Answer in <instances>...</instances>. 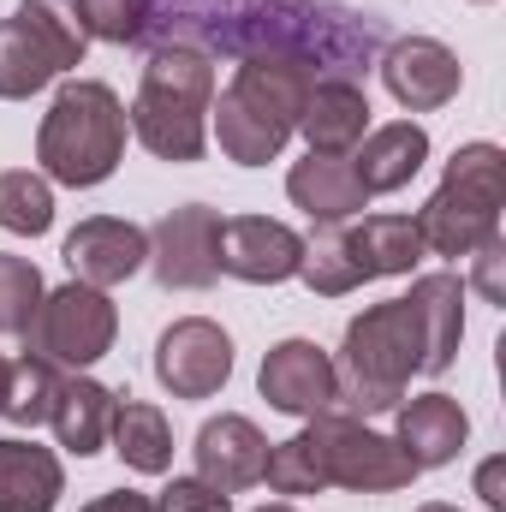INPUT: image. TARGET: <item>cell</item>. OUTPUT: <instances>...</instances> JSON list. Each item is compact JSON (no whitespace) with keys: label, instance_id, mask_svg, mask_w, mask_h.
<instances>
[{"label":"cell","instance_id":"6da1fadb","mask_svg":"<svg viewBox=\"0 0 506 512\" xmlns=\"http://www.w3.org/2000/svg\"><path fill=\"white\" fill-rule=\"evenodd\" d=\"M292 54L316 72L352 78L376 60L381 48V18L370 12H346L334 0H256L245 12L221 18L215 30H203V54Z\"/></svg>","mask_w":506,"mask_h":512},{"label":"cell","instance_id":"44dd1931","mask_svg":"<svg viewBox=\"0 0 506 512\" xmlns=\"http://www.w3.org/2000/svg\"><path fill=\"white\" fill-rule=\"evenodd\" d=\"M114 399H120V393H108L102 382H90L84 370L60 376V387H54V411H48L54 441H60L66 453H78V459L102 453V447H108V423H114Z\"/></svg>","mask_w":506,"mask_h":512},{"label":"cell","instance_id":"277c9868","mask_svg":"<svg viewBox=\"0 0 506 512\" xmlns=\"http://www.w3.org/2000/svg\"><path fill=\"white\" fill-rule=\"evenodd\" d=\"M126 137V102L96 78H72V84H60V96L48 102L42 131H36L42 179L90 191V185L114 179V167L126 161Z\"/></svg>","mask_w":506,"mask_h":512},{"label":"cell","instance_id":"9a60e30c","mask_svg":"<svg viewBox=\"0 0 506 512\" xmlns=\"http://www.w3.org/2000/svg\"><path fill=\"white\" fill-rule=\"evenodd\" d=\"M197 477L209 483V489H221V495H239V489H251L262 483V465H268V435L256 429L251 417H239V411H221V417H209L203 429H197Z\"/></svg>","mask_w":506,"mask_h":512},{"label":"cell","instance_id":"603a6c76","mask_svg":"<svg viewBox=\"0 0 506 512\" xmlns=\"http://www.w3.org/2000/svg\"><path fill=\"white\" fill-rule=\"evenodd\" d=\"M108 447L126 459L137 477H161V471H173V423H167V411L149 405V399H114Z\"/></svg>","mask_w":506,"mask_h":512},{"label":"cell","instance_id":"d6a6232c","mask_svg":"<svg viewBox=\"0 0 506 512\" xmlns=\"http://www.w3.org/2000/svg\"><path fill=\"white\" fill-rule=\"evenodd\" d=\"M161 512H233V495L209 489L203 477H173L161 489Z\"/></svg>","mask_w":506,"mask_h":512},{"label":"cell","instance_id":"e575fe53","mask_svg":"<svg viewBox=\"0 0 506 512\" xmlns=\"http://www.w3.org/2000/svg\"><path fill=\"white\" fill-rule=\"evenodd\" d=\"M84 512H161V501H149L137 489H114V495H96Z\"/></svg>","mask_w":506,"mask_h":512},{"label":"cell","instance_id":"484cf974","mask_svg":"<svg viewBox=\"0 0 506 512\" xmlns=\"http://www.w3.org/2000/svg\"><path fill=\"white\" fill-rule=\"evenodd\" d=\"M12 18H18V24H24L48 54H54V66H60V72L84 66V54H90V30H84L78 0H24Z\"/></svg>","mask_w":506,"mask_h":512},{"label":"cell","instance_id":"8d00e7d4","mask_svg":"<svg viewBox=\"0 0 506 512\" xmlns=\"http://www.w3.org/2000/svg\"><path fill=\"white\" fill-rule=\"evenodd\" d=\"M6 382H12V364L0 358V411H6Z\"/></svg>","mask_w":506,"mask_h":512},{"label":"cell","instance_id":"e0dca14e","mask_svg":"<svg viewBox=\"0 0 506 512\" xmlns=\"http://www.w3.org/2000/svg\"><path fill=\"white\" fill-rule=\"evenodd\" d=\"M286 197H292L316 227H340V221H352V215L370 209V191L358 185L352 155H316V149L286 173Z\"/></svg>","mask_w":506,"mask_h":512},{"label":"cell","instance_id":"30bf717a","mask_svg":"<svg viewBox=\"0 0 506 512\" xmlns=\"http://www.w3.org/2000/svg\"><path fill=\"white\" fill-rule=\"evenodd\" d=\"M215 233H221V209L209 203H185L167 209L149 233V268L167 292H203L221 280L215 268Z\"/></svg>","mask_w":506,"mask_h":512},{"label":"cell","instance_id":"7402d4cb","mask_svg":"<svg viewBox=\"0 0 506 512\" xmlns=\"http://www.w3.org/2000/svg\"><path fill=\"white\" fill-rule=\"evenodd\" d=\"M66 495V471L48 447L6 435L0 441V512H54Z\"/></svg>","mask_w":506,"mask_h":512},{"label":"cell","instance_id":"1f68e13d","mask_svg":"<svg viewBox=\"0 0 506 512\" xmlns=\"http://www.w3.org/2000/svg\"><path fill=\"white\" fill-rule=\"evenodd\" d=\"M78 12L90 42H114V48L149 42V0H78Z\"/></svg>","mask_w":506,"mask_h":512},{"label":"cell","instance_id":"8992f818","mask_svg":"<svg viewBox=\"0 0 506 512\" xmlns=\"http://www.w3.org/2000/svg\"><path fill=\"white\" fill-rule=\"evenodd\" d=\"M501 197H506V149L501 143H459L447 161L441 191L411 215L423 233V251L435 256H471L483 239L501 233Z\"/></svg>","mask_w":506,"mask_h":512},{"label":"cell","instance_id":"ffe728a7","mask_svg":"<svg viewBox=\"0 0 506 512\" xmlns=\"http://www.w3.org/2000/svg\"><path fill=\"white\" fill-rule=\"evenodd\" d=\"M429 161V131L417 120H393V126L364 131V143L352 149V173L370 197H387V191H405Z\"/></svg>","mask_w":506,"mask_h":512},{"label":"cell","instance_id":"d4e9b609","mask_svg":"<svg viewBox=\"0 0 506 512\" xmlns=\"http://www.w3.org/2000/svg\"><path fill=\"white\" fill-rule=\"evenodd\" d=\"M60 78L54 54L18 24V18H0V102H30L36 90H48Z\"/></svg>","mask_w":506,"mask_h":512},{"label":"cell","instance_id":"ba28073f","mask_svg":"<svg viewBox=\"0 0 506 512\" xmlns=\"http://www.w3.org/2000/svg\"><path fill=\"white\" fill-rule=\"evenodd\" d=\"M316 465H322V483L334 489H352V495H393V489H411L417 483V465L399 453L393 435L370 429L364 417H346V411H322L310 417L304 429Z\"/></svg>","mask_w":506,"mask_h":512},{"label":"cell","instance_id":"d590c367","mask_svg":"<svg viewBox=\"0 0 506 512\" xmlns=\"http://www.w3.org/2000/svg\"><path fill=\"white\" fill-rule=\"evenodd\" d=\"M477 495H483V507H506V495H501V459H489L483 471H477Z\"/></svg>","mask_w":506,"mask_h":512},{"label":"cell","instance_id":"52a82bcc","mask_svg":"<svg viewBox=\"0 0 506 512\" xmlns=\"http://www.w3.org/2000/svg\"><path fill=\"white\" fill-rule=\"evenodd\" d=\"M114 334H120V310L108 292L84 286V280H66L54 292H42L30 328H24V352L54 364V370H90L114 352Z\"/></svg>","mask_w":506,"mask_h":512},{"label":"cell","instance_id":"2e32d148","mask_svg":"<svg viewBox=\"0 0 506 512\" xmlns=\"http://www.w3.org/2000/svg\"><path fill=\"white\" fill-rule=\"evenodd\" d=\"M393 411H399L393 441H399V453H405L417 471L453 465L459 447L471 441V417H465V405H459L453 393H417V399H399Z\"/></svg>","mask_w":506,"mask_h":512},{"label":"cell","instance_id":"f35d334b","mask_svg":"<svg viewBox=\"0 0 506 512\" xmlns=\"http://www.w3.org/2000/svg\"><path fill=\"white\" fill-rule=\"evenodd\" d=\"M256 512H298V507H256Z\"/></svg>","mask_w":506,"mask_h":512},{"label":"cell","instance_id":"f546056e","mask_svg":"<svg viewBox=\"0 0 506 512\" xmlns=\"http://www.w3.org/2000/svg\"><path fill=\"white\" fill-rule=\"evenodd\" d=\"M42 292L48 286H42V268L30 256L0 251V334H24L36 304H42Z\"/></svg>","mask_w":506,"mask_h":512},{"label":"cell","instance_id":"4fadbf2b","mask_svg":"<svg viewBox=\"0 0 506 512\" xmlns=\"http://www.w3.org/2000/svg\"><path fill=\"white\" fill-rule=\"evenodd\" d=\"M256 387L274 411L286 417H322L334 411L340 399V376H334V358L316 346V340H280L268 346L262 370H256Z\"/></svg>","mask_w":506,"mask_h":512},{"label":"cell","instance_id":"f1b7e54d","mask_svg":"<svg viewBox=\"0 0 506 512\" xmlns=\"http://www.w3.org/2000/svg\"><path fill=\"white\" fill-rule=\"evenodd\" d=\"M60 376H66V370H54V364H42V358H30V352H24V358L12 364V382H6V411H0V417H12V423H24V429L48 423Z\"/></svg>","mask_w":506,"mask_h":512},{"label":"cell","instance_id":"ac0fdd59","mask_svg":"<svg viewBox=\"0 0 506 512\" xmlns=\"http://www.w3.org/2000/svg\"><path fill=\"white\" fill-rule=\"evenodd\" d=\"M298 131L316 155H352L370 131V96L352 78H316L298 108Z\"/></svg>","mask_w":506,"mask_h":512},{"label":"cell","instance_id":"4dcf8cb0","mask_svg":"<svg viewBox=\"0 0 506 512\" xmlns=\"http://www.w3.org/2000/svg\"><path fill=\"white\" fill-rule=\"evenodd\" d=\"M262 477H268L274 495H322V489H328V483H322V465H316V453H310L304 435H292V441H268V465H262Z\"/></svg>","mask_w":506,"mask_h":512},{"label":"cell","instance_id":"9c48e42d","mask_svg":"<svg viewBox=\"0 0 506 512\" xmlns=\"http://www.w3.org/2000/svg\"><path fill=\"white\" fill-rule=\"evenodd\" d=\"M155 382L173 399H215L233 382V340L209 316H179L155 340Z\"/></svg>","mask_w":506,"mask_h":512},{"label":"cell","instance_id":"cb8c5ba5","mask_svg":"<svg viewBox=\"0 0 506 512\" xmlns=\"http://www.w3.org/2000/svg\"><path fill=\"white\" fill-rule=\"evenodd\" d=\"M352 256L364 268V280H387V274H411L423 262V233L411 215H364V227H346Z\"/></svg>","mask_w":506,"mask_h":512},{"label":"cell","instance_id":"8fae6325","mask_svg":"<svg viewBox=\"0 0 506 512\" xmlns=\"http://www.w3.org/2000/svg\"><path fill=\"white\" fill-rule=\"evenodd\" d=\"M381 84H387V96H393L405 114H435V108H447V102L459 96L465 66H459V54H453L447 42H435V36H399V42H387V54H381Z\"/></svg>","mask_w":506,"mask_h":512},{"label":"cell","instance_id":"5b68a950","mask_svg":"<svg viewBox=\"0 0 506 512\" xmlns=\"http://www.w3.org/2000/svg\"><path fill=\"white\" fill-rule=\"evenodd\" d=\"M340 399L334 411L346 417H370V411H393L405 399L411 376H423V334L405 298H381L364 316L346 322V346H340Z\"/></svg>","mask_w":506,"mask_h":512},{"label":"cell","instance_id":"3957f363","mask_svg":"<svg viewBox=\"0 0 506 512\" xmlns=\"http://www.w3.org/2000/svg\"><path fill=\"white\" fill-rule=\"evenodd\" d=\"M209 102H215L209 54L185 48V42H167L143 66V84H137L126 126L155 161L185 167V161H203V149H209Z\"/></svg>","mask_w":506,"mask_h":512},{"label":"cell","instance_id":"7a4b0ae2","mask_svg":"<svg viewBox=\"0 0 506 512\" xmlns=\"http://www.w3.org/2000/svg\"><path fill=\"white\" fill-rule=\"evenodd\" d=\"M316 78L322 72L292 54H245L221 102H209L221 155L239 167H268L286 149V137L298 131V108Z\"/></svg>","mask_w":506,"mask_h":512},{"label":"cell","instance_id":"4316f807","mask_svg":"<svg viewBox=\"0 0 506 512\" xmlns=\"http://www.w3.org/2000/svg\"><path fill=\"white\" fill-rule=\"evenodd\" d=\"M298 280L316 292V298H346L364 286V268L352 256L346 227H322L316 239H304V262H298Z\"/></svg>","mask_w":506,"mask_h":512},{"label":"cell","instance_id":"ab89813d","mask_svg":"<svg viewBox=\"0 0 506 512\" xmlns=\"http://www.w3.org/2000/svg\"><path fill=\"white\" fill-rule=\"evenodd\" d=\"M471 6H489V0H471Z\"/></svg>","mask_w":506,"mask_h":512},{"label":"cell","instance_id":"836d02e7","mask_svg":"<svg viewBox=\"0 0 506 512\" xmlns=\"http://www.w3.org/2000/svg\"><path fill=\"white\" fill-rule=\"evenodd\" d=\"M477 292L489 298V304H506V286H501V262H506V239L495 233V239H483L477 245Z\"/></svg>","mask_w":506,"mask_h":512},{"label":"cell","instance_id":"7c38bea8","mask_svg":"<svg viewBox=\"0 0 506 512\" xmlns=\"http://www.w3.org/2000/svg\"><path fill=\"white\" fill-rule=\"evenodd\" d=\"M298 262H304V239L286 221L233 215L215 233V268L233 274V280H245V286H280V280L298 274Z\"/></svg>","mask_w":506,"mask_h":512},{"label":"cell","instance_id":"74e56055","mask_svg":"<svg viewBox=\"0 0 506 512\" xmlns=\"http://www.w3.org/2000/svg\"><path fill=\"white\" fill-rule=\"evenodd\" d=\"M417 512H459V507H447V501H429V507H417Z\"/></svg>","mask_w":506,"mask_h":512},{"label":"cell","instance_id":"d6986e66","mask_svg":"<svg viewBox=\"0 0 506 512\" xmlns=\"http://www.w3.org/2000/svg\"><path fill=\"white\" fill-rule=\"evenodd\" d=\"M411 316L423 334V376H447L465 340V280L459 274H423L411 280Z\"/></svg>","mask_w":506,"mask_h":512},{"label":"cell","instance_id":"5bb4252c","mask_svg":"<svg viewBox=\"0 0 506 512\" xmlns=\"http://www.w3.org/2000/svg\"><path fill=\"white\" fill-rule=\"evenodd\" d=\"M143 262H149V233L120 221V215H90V221H78L66 233V268H72V280H84L96 292L126 286Z\"/></svg>","mask_w":506,"mask_h":512},{"label":"cell","instance_id":"83f0119b","mask_svg":"<svg viewBox=\"0 0 506 512\" xmlns=\"http://www.w3.org/2000/svg\"><path fill=\"white\" fill-rule=\"evenodd\" d=\"M0 227L18 239H42L54 227V185L30 167L0 173Z\"/></svg>","mask_w":506,"mask_h":512}]
</instances>
